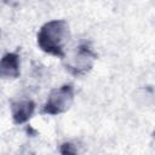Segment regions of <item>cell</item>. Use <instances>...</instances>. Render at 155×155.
<instances>
[{
    "label": "cell",
    "mask_w": 155,
    "mask_h": 155,
    "mask_svg": "<svg viewBox=\"0 0 155 155\" xmlns=\"http://www.w3.org/2000/svg\"><path fill=\"white\" fill-rule=\"evenodd\" d=\"M69 40L68 25L64 21H51L44 24L38 34V45L50 54L64 57L65 45Z\"/></svg>",
    "instance_id": "cell-1"
},
{
    "label": "cell",
    "mask_w": 155,
    "mask_h": 155,
    "mask_svg": "<svg viewBox=\"0 0 155 155\" xmlns=\"http://www.w3.org/2000/svg\"><path fill=\"white\" fill-rule=\"evenodd\" d=\"M74 99V90L71 85H63L56 90H53L42 109V113L56 115L61 114L69 109Z\"/></svg>",
    "instance_id": "cell-2"
},
{
    "label": "cell",
    "mask_w": 155,
    "mask_h": 155,
    "mask_svg": "<svg viewBox=\"0 0 155 155\" xmlns=\"http://www.w3.org/2000/svg\"><path fill=\"white\" fill-rule=\"evenodd\" d=\"M93 61L94 54L92 50L86 45H80L74 52V54L70 57V61L67 64V67L73 74L80 75L91 69Z\"/></svg>",
    "instance_id": "cell-3"
},
{
    "label": "cell",
    "mask_w": 155,
    "mask_h": 155,
    "mask_svg": "<svg viewBox=\"0 0 155 155\" xmlns=\"http://www.w3.org/2000/svg\"><path fill=\"white\" fill-rule=\"evenodd\" d=\"M35 109V104L31 101H18L12 103L11 111L12 117L16 124H23L30 119Z\"/></svg>",
    "instance_id": "cell-4"
},
{
    "label": "cell",
    "mask_w": 155,
    "mask_h": 155,
    "mask_svg": "<svg viewBox=\"0 0 155 155\" xmlns=\"http://www.w3.org/2000/svg\"><path fill=\"white\" fill-rule=\"evenodd\" d=\"M19 75V57L16 53H6L1 59V76L15 79Z\"/></svg>",
    "instance_id": "cell-5"
}]
</instances>
